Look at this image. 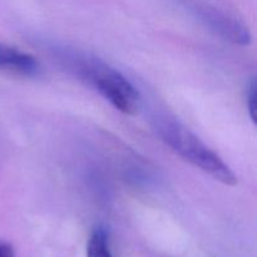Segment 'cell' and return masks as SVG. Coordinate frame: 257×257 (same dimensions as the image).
Listing matches in <instances>:
<instances>
[{"mask_svg": "<svg viewBox=\"0 0 257 257\" xmlns=\"http://www.w3.org/2000/svg\"><path fill=\"white\" fill-rule=\"evenodd\" d=\"M57 58L69 72L94 88L115 109L130 115L138 113L140 92L119 70L94 55L68 48L57 49Z\"/></svg>", "mask_w": 257, "mask_h": 257, "instance_id": "6da1fadb", "label": "cell"}, {"mask_svg": "<svg viewBox=\"0 0 257 257\" xmlns=\"http://www.w3.org/2000/svg\"><path fill=\"white\" fill-rule=\"evenodd\" d=\"M161 140L180 157L226 186L237 183L235 173L200 138L175 118L158 115L153 123Z\"/></svg>", "mask_w": 257, "mask_h": 257, "instance_id": "7a4b0ae2", "label": "cell"}, {"mask_svg": "<svg viewBox=\"0 0 257 257\" xmlns=\"http://www.w3.org/2000/svg\"><path fill=\"white\" fill-rule=\"evenodd\" d=\"M198 17L205 22V24L210 29H212L216 34L222 37L223 39L230 40V42L240 45L250 44V32L236 18L210 7L200 8L198 9Z\"/></svg>", "mask_w": 257, "mask_h": 257, "instance_id": "3957f363", "label": "cell"}, {"mask_svg": "<svg viewBox=\"0 0 257 257\" xmlns=\"http://www.w3.org/2000/svg\"><path fill=\"white\" fill-rule=\"evenodd\" d=\"M0 69L25 77H37L42 67L33 55L0 43Z\"/></svg>", "mask_w": 257, "mask_h": 257, "instance_id": "277c9868", "label": "cell"}, {"mask_svg": "<svg viewBox=\"0 0 257 257\" xmlns=\"http://www.w3.org/2000/svg\"><path fill=\"white\" fill-rule=\"evenodd\" d=\"M87 257H113L109 250V236L103 226L93 230L88 240Z\"/></svg>", "mask_w": 257, "mask_h": 257, "instance_id": "5b68a950", "label": "cell"}, {"mask_svg": "<svg viewBox=\"0 0 257 257\" xmlns=\"http://www.w3.org/2000/svg\"><path fill=\"white\" fill-rule=\"evenodd\" d=\"M247 108L248 114L253 123L257 122V83L255 78L247 84Z\"/></svg>", "mask_w": 257, "mask_h": 257, "instance_id": "8992f818", "label": "cell"}, {"mask_svg": "<svg viewBox=\"0 0 257 257\" xmlns=\"http://www.w3.org/2000/svg\"><path fill=\"white\" fill-rule=\"evenodd\" d=\"M0 257H15L14 248L12 247V245L0 242Z\"/></svg>", "mask_w": 257, "mask_h": 257, "instance_id": "52a82bcc", "label": "cell"}]
</instances>
